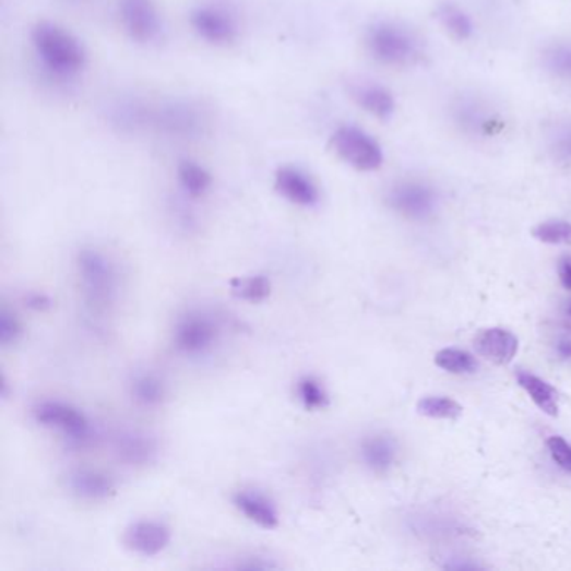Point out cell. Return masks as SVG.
I'll list each match as a JSON object with an SVG mask.
<instances>
[{"instance_id":"20","label":"cell","mask_w":571,"mask_h":571,"mask_svg":"<svg viewBox=\"0 0 571 571\" xmlns=\"http://www.w3.org/2000/svg\"><path fill=\"white\" fill-rule=\"evenodd\" d=\"M231 294L243 302H265L272 294V282L265 275L238 277L230 282Z\"/></svg>"},{"instance_id":"27","label":"cell","mask_w":571,"mask_h":571,"mask_svg":"<svg viewBox=\"0 0 571 571\" xmlns=\"http://www.w3.org/2000/svg\"><path fill=\"white\" fill-rule=\"evenodd\" d=\"M366 463L374 469H384L391 463L392 451L391 445L384 439H370L364 444L362 450Z\"/></svg>"},{"instance_id":"2","label":"cell","mask_w":571,"mask_h":571,"mask_svg":"<svg viewBox=\"0 0 571 571\" xmlns=\"http://www.w3.org/2000/svg\"><path fill=\"white\" fill-rule=\"evenodd\" d=\"M78 278L87 306L105 310L118 297L119 272L115 260L97 248H83L76 257Z\"/></svg>"},{"instance_id":"35","label":"cell","mask_w":571,"mask_h":571,"mask_svg":"<svg viewBox=\"0 0 571 571\" xmlns=\"http://www.w3.org/2000/svg\"><path fill=\"white\" fill-rule=\"evenodd\" d=\"M568 313H570V316H571V307H570V309H568Z\"/></svg>"},{"instance_id":"21","label":"cell","mask_w":571,"mask_h":571,"mask_svg":"<svg viewBox=\"0 0 571 571\" xmlns=\"http://www.w3.org/2000/svg\"><path fill=\"white\" fill-rule=\"evenodd\" d=\"M295 395L306 411H322L329 406L328 389L313 376H304L295 384Z\"/></svg>"},{"instance_id":"33","label":"cell","mask_w":571,"mask_h":571,"mask_svg":"<svg viewBox=\"0 0 571 571\" xmlns=\"http://www.w3.org/2000/svg\"><path fill=\"white\" fill-rule=\"evenodd\" d=\"M554 152L557 153L558 158L571 163V128L558 134L554 143Z\"/></svg>"},{"instance_id":"29","label":"cell","mask_w":571,"mask_h":571,"mask_svg":"<svg viewBox=\"0 0 571 571\" xmlns=\"http://www.w3.org/2000/svg\"><path fill=\"white\" fill-rule=\"evenodd\" d=\"M546 66L557 76L571 80V46L555 47L546 56Z\"/></svg>"},{"instance_id":"26","label":"cell","mask_w":571,"mask_h":571,"mask_svg":"<svg viewBox=\"0 0 571 571\" xmlns=\"http://www.w3.org/2000/svg\"><path fill=\"white\" fill-rule=\"evenodd\" d=\"M532 234L543 243L571 245V223L563 219L539 223L538 227L533 228Z\"/></svg>"},{"instance_id":"15","label":"cell","mask_w":571,"mask_h":571,"mask_svg":"<svg viewBox=\"0 0 571 571\" xmlns=\"http://www.w3.org/2000/svg\"><path fill=\"white\" fill-rule=\"evenodd\" d=\"M476 353L496 366H507L518 353L516 335L504 329H486L475 338Z\"/></svg>"},{"instance_id":"34","label":"cell","mask_w":571,"mask_h":571,"mask_svg":"<svg viewBox=\"0 0 571 571\" xmlns=\"http://www.w3.org/2000/svg\"><path fill=\"white\" fill-rule=\"evenodd\" d=\"M560 282L567 290H571V257H563L558 265Z\"/></svg>"},{"instance_id":"10","label":"cell","mask_w":571,"mask_h":571,"mask_svg":"<svg viewBox=\"0 0 571 571\" xmlns=\"http://www.w3.org/2000/svg\"><path fill=\"white\" fill-rule=\"evenodd\" d=\"M275 191L292 205L313 209L319 205L320 190L310 175L297 166H281L275 171Z\"/></svg>"},{"instance_id":"22","label":"cell","mask_w":571,"mask_h":571,"mask_svg":"<svg viewBox=\"0 0 571 571\" xmlns=\"http://www.w3.org/2000/svg\"><path fill=\"white\" fill-rule=\"evenodd\" d=\"M436 17L444 27L445 33L457 40H466L473 34L469 17L454 4H441L436 9Z\"/></svg>"},{"instance_id":"11","label":"cell","mask_w":571,"mask_h":571,"mask_svg":"<svg viewBox=\"0 0 571 571\" xmlns=\"http://www.w3.org/2000/svg\"><path fill=\"white\" fill-rule=\"evenodd\" d=\"M153 121L165 133L183 138L202 133L203 127H205L203 111H200L198 106L185 102L168 103V105L162 106L153 115Z\"/></svg>"},{"instance_id":"9","label":"cell","mask_w":571,"mask_h":571,"mask_svg":"<svg viewBox=\"0 0 571 571\" xmlns=\"http://www.w3.org/2000/svg\"><path fill=\"white\" fill-rule=\"evenodd\" d=\"M122 543L140 557H156L171 543V530L163 521L138 520L124 530Z\"/></svg>"},{"instance_id":"6","label":"cell","mask_w":571,"mask_h":571,"mask_svg":"<svg viewBox=\"0 0 571 571\" xmlns=\"http://www.w3.org/2000/svg\"><path fill=\"white\" fill-rule=\"evenodd\" d=\"M33 417L43 428L61 432L71 444L90 441L93 432L86 414L62 401H40L33 407Z\"/></svg>"},{"instance_id":"25","label":"cell","mask_w":571,"mask_h":571,"mask_svg":"<svg viewBox=\"0 0 571 571\" xmlns=\"http://www.w3.org/2000/svg\"><path fill=\"white\" fill-rule=\"evenodd\" d=\"M417 413L431 419L454 420L463 414V407L450 397H425L417 403Z\"/></svg>"},{"instance_id":"4","label":"cell","mask_w":571,"mask_h":571,"mask_svg":"<svg viewBox=\"0 0 571 571\" xmlns=\"http://www.w3.org/2000/svg\"><path fill=\"white\" fill-rule=\"evenodd\" d=\"M219 338V325L215 317L203 310H188L173 329V345L188 357L209 354Z\"/></svg>"},{"instance_id":"28","label":"cell","mask_w":571,"mask_h":571,"mask_svg":"<svg viewBox=\"0 0 571 571\" xmlns=\"http://www.w3.org/2000/svg\"><path fill=\"white\" fill-rule=\"evenodd\" d=\"M21 320L8 307H2V312H0V344L4 347L14 345L21 338Z\"/></svg>"},{"instance_id":"31","label":"cell","mask_w":571,"mask_h":571,"mask_svg":"<svg viewBox=\"0 0 571 571\" xmlns=\"http://www.w3.org/2000/svg\"><path fill=\"white\" fill-rule=\"evenodd\" d=\"M237 560V563L234 564L237 570H275L278 568V563H275L273 558L262 557V555H245Z\"/></svg>"},{"instance_id":"24","label":"cell","mask_w":571,"mask_h":571,"mask_svg":"<svg viewBox=\"0 0 571 571\" xmlns=\"http://www.w3.org/2000/svg\"><path fill=\"white\" fill-rule=\"evenodd\" d=\"M436 366L448 370L451 374H473L478 369V364L471 354L457 349H442L436 354Z\"/></svg>"},{"instance_id":"5","label":"cell","mask_w":571,"mask_h":571,"mask_svg":"<svg viewBox=\"0 0 571 571\" xmlns=\"http://www.w3.org/2000/svg\"><path fill=\"white\" fill-rule=\"evenodd\" d=\"M335 155L357 171H376L384 162L382 147L374 138L357 127H341L331 140Z\"/></svg>"},{"instance_id":"13","label":"cell","mask_w":571,"mask_h":571,"mask_svg":"<svg viewBox=\"0 0 571 571\" xmlns=\"http://www.w3.org/2000/svg\"><path fill=\"white\" fill-rule=\"evenodd\" d=\"M68 488L84 501H105L118 491L116 479L97 467H76L68 475Z\"/></svg>"},{"instance_id":"12","label":"cell","mask_w":571,"mask_h":571,"mask_svg":"<svg viewBox=\"0 0 571 571\" xmlns=\"http://www.w3.org/2000/svg\"><path fill=\"white\" fill-rule=\"evenodd\" d=\"M112 453L127 466H147L158 456V441L140 429H124L115 436Z\"/></svg>"},{"instance_id":"14","label":"cell","mask_w":571,"mask_h":571,"mask_svg":"<svg viewBox=\"0 0 571 571\" xmlns=\"http://www.w3.org/2000/svg\"><path fill=\"white\" fill-rule=\"evenodd\" d=\"M234 504L248 521L263 530H275L281 525L277 504L266 492L245 488L234 495Z\"/></svg>"},{"instance_id":"30","label":"cell","mask_w":571,"mask_h":571,"mask_svg":"<svg viewBox=\"0 0 571 571\" xmlns=\"http://www.w3.org/2000/svg\"><path fill=\"white\" fill-rule=\"evenodd\" d=\"M546 444H548V450H550L555 463H557L561 469L571 473V445L568 444L563 438H560V436H551Z\"/></svg>"},{"instance_id":"16","label":"cell","mask_w":571,"mask_h":571,"mask_svg":"<svg viewBox=\"0 0 571 571\" xmlns=\"http://www.w3.org/2000/svg\"><path fill=\"white\" fill-rule=\"evenodd\" d=\"M349 93L364 111L370 112L382 121H388L394 115V97H392L391 91L385 90L381 84L357 81V83L350 84Z\"/></svg>"},{"instance_id":"32","label":"cell","mask_w":571,"mask_h":571,"mask_svg":"<svg viewBox=\"0 0 571 571\" xmlns=\"http://www.w3.org/2000/svg\"><path fill=\"white\" fill-rule=\"evenodd\" d=\"M24 304H26V307H29L31 310H36V312H46V310L52 309V306H55L51 297L44 294V292H27V294L24 295Z\"/></svg>"},{"instance_id":"8","label":"cell","mask_w":571,"mask_h":571,"mask_svg":"<svg viewBox=\"0 0 571 571\" xmlns=\"http://www.w3.org/2000/svg\"><path fill=\"white\" fill-rule=\"evenodd\" d=\"M190 24L200 39L216 47L231 46L240 34L237 19L218 5H198L191 11Z\"/></svg>"},{"instance_id":"1","label":"cell","mask_w":571,"mask_h":571,"mask_svg":"<svg viewBox=\"0 0 571 571\" xmlns=\"http://www.w3.org/2000/svg\"><path fill=\"white\" fill-rule=\"evenodd\" d=\"M31 43L40 64L52 76L71 80L86 68L87 55L83 43L55 22L36 24L31 31Z\"/></svg>"},{"instance_id":"19","label":"cell","mask_w":571,"mask_h":571,"mask_svg":"<svg viewBox=\"0 0 571 571\" xmlns=\"http://www.w3.org/2000/svg\"><path fill=\"white\" fill-rule=\"evenodd\" d=\"M518 384L528 392L533 403H535L543 413L551 417L558 416V409H560V407H558L557 392H555V389L551 388L550 384H546L542 379L533 374H526V372H520V374H518Z\"/></svg>"},{"instance_id":"17","label":"cell","mask_w":571,"mask_h":571,"mask_svg":"<svg viewBox=\"0 0 571 571\" xmlns=\"http://www.w3.org/2000/svg\"><path fill=\"white\" fill-rule=\"evenodd\" d=\"M130 394L138 406L155 409L168 397V384L155 370H140L131 379Z\"/></svg>"},{"instance_id":"3","label":"cell","mask_w":571,"mask_h":571,"mask_svg":"<svg viewBox=\"0 0 571 571\" xmlns=\"http://www.w3.org/2000/svg\"><path fill=\"white\" fill-rule=\"evenodd\" d=\"M367 51L384 66H407L417 58L413 34L392 22H378L366 34Z\"/></svg>"},{"instance_id":"7","label":"cell","mask_w":571,"mask_h":571,"mask_svg":"<svg viewBox=\"0 0 571 571\" xmlns=\"http://www.w3.org/2000/svg\"><path fill=\"white\" fill-rule=\"evenodd\" d=\"M122 29L138 44L158 43L163 36V19L153 0H119Z\"/></svg>"},{"instance_id":"18","label":"cell","mask_w":571,"mask_h":571,"mask_svg":"<svg viewBox=\"0 0 571 571\" xmlns=\"http://www.w3.org/2000/svg\"><path fill=\"white\" fill-rule=\"evenodd\" d=\"M178 181L185 193L190 198H202L209 193L213 185L212 173L205 166L198 165L191 159H183L178 165Z\"/></svg>"},{"instance_id":"23","label":"cell","mask_w":571,"mask_h":571,"mask_svg":"<svg viewBox=\"0 0 571 571\" xmlns=\"http://www.w3.org/2000/svg\"><path fill=\"white\" fill-rule=\"evenodd\" d=\"M392 203L407 213L425 212L431 205V193L417 185H403L392 191Z\"/></svg>"}]
</instances>
